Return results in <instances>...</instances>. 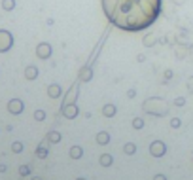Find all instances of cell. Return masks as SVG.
I'll use <instances>...</instances> for the list:
<instances>
[{
	"mask_svg": "<svg viewBox=\"0 0 193 180\" xmlns=\"http://www.w3.org/2000/svg\"><path fill=\"white\" fill-rule=\"evenodd\" d=\"M110 23L123 30H142L157 19L161 0H102Z\"/></svg>",
	"mask_w": 193,
	"mask_h": 180,
	"instance_id": "obj_1",
	"label": "cell"
}]
</instances>
